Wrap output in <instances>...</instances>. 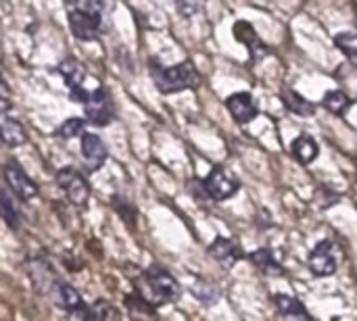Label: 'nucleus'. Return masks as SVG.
<instances>
[{
  "label": "nucleus",
  "instance_id": "1",
  "mask_svg": "<svg viewBox=\"0 0 357 321\" xmlns=\"http://www.w3.org/2000/svg\"><path fill=\"white\" fill-rule=\"evenodd\" d=\"M153 81L161 94H174L197 88L201 84V75L190 61H184L174 67H155Z\"/></svg>",
  "mask_w": 357,
  "mask_h": 321
},
{
  "label": "nucleus",
  "instance_id": "2",
  "mask_svg": "<svg viewBox=\"0 0 357 321\" xmlns=\"http://www.w3.org/2000/svg\"><path fill=\"white\" fill-rule=\"evenodd\" d=\"M144 280H146V286L151 290V303L155 307L165 305V303H174L180 299L182 288H180L178 280L169 272H165L163 267H151L146 272Z\"/></svg>",
  "mask_w": 357,
  "mask_h": 321
},
{
  "label": "nucleus",
  "instance_id": "3",
  "mask_svg": "<svg viewBox=\"0 0 357 321\" xmlns=\"http://www.w3.org/2000/svg\"><path fill=\"white\" fill-rule=\"evenodd\" d=\"M56 184L65 192L71 205L75 207H86L90 201V184L88 180L73 167H63L56 173Z\"/></svg>",
  "mask_w": 357,
  "mask_h": 321
},
{
  "label": "nucleus",
  "instance_id": "4",
  "mask_svg": "<svg viewBox=\"0 0 357 321\" xmlns=\"http://www.w3.org/2000/svg\"><path fill=\"white\" fill-rule=\"evenodd\" d=\"M2 175H4V182L6 186L10 188V192L21 198V201H33L38 198L40 190H38V184L25 173V169L15 163V161H8L4 167H2Z\"/></svg>",
  "mask_w": 357,
  "mask_h": 321
},
{
  "label": "nucleus",
  "instance_id": "5",
  "mask_svg": "<svg viewBox=\"0 0 357 321\" xmlns=\"http://www.w3.org/2000/svg\"><path fill=\"white\" fill-rule=\"evenodd\" d=\"M84 102V111H86V119L94 125H109L115 117V109L111 102V96L107 94V90L98 88L94 92H88Z\"/></svg>",
  "mask_w": 357,
  "mask_h": 321
},
{
  "label": "nucleus",
  "instance_id": "6",
  "mask_svg": "<svg viewBox=\"0 0 357 321\" xmlns=\"http://www.w3.org/2000/svg\"><path fill=\"white\" fill-rule=\"evenodd\" d=\"M69 27L73 31V36L82 42H94L100 33V15L86 10V8H77L69 13Z\"/></svg>",
  "mask_w": 357,
  "mask_h": 321
},
{
  "label": "nucleus",
  "instance_id": "7",
  "mask_svg": "<svg viewBox=\"0 0 357 321\" xmlns=\"http://www.w3.org/2000/svg\"><path fill=\"white\" fill-rule=\"evenodd\" d=\"M205 188L211 196V201H226L238 192V182L236 178L226 169V167H213L211 173L207 175Z\"/></svg>",
  "mask_w": 357,
  "mask_h": 321
},
{
  "label": "nucleus",
  "instance_id": "8",
  "mask_svg": "<svg viewBox=\"0 0 357 321\" xmlns=\"http://www.w3.org/2000/svg\"><path fill=\"white\" fill-rule=\"evenodd\" d=\"M79 150H82V161H84V167H86V171H90V173H94V171H98L102 165H105V161H107V146H105V142L96 136V134H82V146H79Z\"/></svg>",
  "mask_w": 357,
  "mask_h": 321
},
{
  "label": "nucleus",
  "instance_id": "9",
  "mask_svg": "<svg viewBox=\"0 0 357 321\" xmlns=\"http://www.w3.org/2000/svg\"><path fill=\"white\" fill-rule=\"evenodd\" d=\"M232 31H234L236 42L245 44L249 48V54H251V61L253 63L255 61H261V58H266L270 54V46L264 44V40L257 36V31L253 29V25L249 21H236L234 27H232Z\"/></svg>",
  "mask_w": 357,
  "mask_h": 321
},
{
  "label": "nucleus",
  "instance_id": "10",
  "mask_svg": "<svg viewBox=\"0 0 357 321\" xmlns=\"http://www.w3.org/2000/svg\"><path fill=\"white\" fill-rule=\"evenodd\" d=\"M307 265H310L312 274L318 276V278H328V276H333V274L337 272V259H335V253H333V244H331L328 240L320 242V244L312 251V255H310V259H307Z\"/></svg>",
  "mask_w": 357,
  "mask_h": 321
},
{
  "label": "nucleus",
  "instance_id": "11",
  "mask_svg": "<svg viewBox=\"0 0 357 321\" xmlns=\"http://www.w3.org/2000/svg\"><path fill=\"white\" fill-rule=\"evenodd\" d=\"M226 107H228L230 115L234 117V121H238V123H251L259 115V109L249 92H236V94L228 96Z\"/></svg>",
  "mask_w": 357,
  "mask_h": 321
},
{
  "label": "nucleus",
  "instance_id": "12",
  "mask_svg": "<svg viewBox=\"0 0 357 321\" xmlns=\"http://www.w3.org/2000/svg\"><path fill=\"white\" fill-rule=\"evenodd\" d=\"M48 295H50L52 303H54L59 309H63L65 313H69V315H71V313H75V311H79V309L84 307V299H82V295H79L71 284L54 282Z\"/></svg>",
  "mask_w": 357,
  "mask_h": 321
},
{
  "label": "nucleus",
  "instance_id": "13",
  "mask_svg": "<svg viewBox=\"0 0 357 321\" xmlns=\"http://www.w3.org/2000/svg\"><path fill=\"white\" fill-rule=\"evenodd\" d=\"M0 140L2 144L17 148L27 142V132L17 117H13L6 109H0Z\"/></svg>",
  "mask_w": 357,
  "mask_h": 321
},
{
  "label": "nucleus",
  "instance_id": "14",
  "mask_svg": "<svg viewBox=\"0 0 357 321\" xmlns=\"http://www.w3.org/2000/svg\"><path fill=\"white\" fill-rule=\"evenodd\" d=\"M59 71H61V77L65 79V84L69 86V90L73 92V96L79 98V100H84L86 94H88V92H84V88H82V84H84V79H86V69H84V65L69 56V58H65V61L59 65Z\"/></svg>",
  "mask_w": 357,
  "mask_h": 321
},
{
  "label": "nucleus",
  "instance_id": "15",
  "mask_svg": "<svg viewBox=\"0 0 357 321\" xmlns=\"http://www.w3.org/2000/svg\"><path fill=\"white\" fill-rule=\"evenodd\" d=\"M207 253L222 265V267H232L234 263L241 261L243 257V251L241 246L230 240V238H215L209 246H207Z\"/></svg>",
  "mask_w": 357,
  "mask_h": 321
},
{
  "label": "nucleus",
  "instance_id": "16",
  "mask_svg": "<svg viewBox=\"0 0 357 321\" xmlns=\"http://www.w3.org/2000/svg\"><path fill=\"white\" fill-rule=\"evenodd\" d=\"M291 150H293V157L303 165L314 163L318 159V152H320L318 142L307 134H301L299 138H295V142L291 144Z\"/></svg>",
  "mask_w": 357,
  "mask_h": 321
},
{
  "label": "nucleus",
  "instance_id": "17",
  "mask_svg": "<svg viewBox=\"0 0 357 321\" xmlns=\"http://www.w3.org/2000/svg\"><path fill=\"white\" fill-rule=\"evenodd\" d=\"M282 102H284V107H287L291 113L301 115V117H312V115L316 113V104H314L312 100L303 98L299 92L291 90V88L282 90Z\"/></svg>",
  "mask_w": 357,
  "mask_h": 321
},
{
  "label": "nucleus",
  "instance_id": "18",
  "mask_svg": "<svg viewBox=\"0 0 357 321\" xmlns=\"http://www.w3.org/2000/svg\"><path fill=\"white\" fill-rule=\"evenodd\" d=\"M249 259H251V263L264 274V276H276V278H280L282 276V267L278 265V261H276V257H274V253L272 251H268V249H259V251H253L251 255H249Z\"/></svg>",
  "mask_w": 357,
  "mask_h": 321
},
{
  "label": "nucleus",
  "instance_id": "19",
  "mask_svg": "<svg viewBox=\"0 0 357 321\" xmlns=\"http://www.w3.org/2000/svg\"><path fill=\"white\" fill-rule=\"evenodd\" d=\"M274 305L278 309L280 315L284 318H310L305 307L301 305V301L293 299V297H287V295H276L274 297Z\"/></svg>",
  "mask_w": 357,
  "mask_h": 321
},
{
  "label": "nucleus",
  "instance_id": "20",
  "mask_svg": "<svg viewBox=\"0 0 357 321\" xmlns=\"http://www.w3.org/2000/svg\"><path fill=\"white\" fill-rule=\"evenodd\" d=\"M322 104H324V109H328L333 115H339V117H341V115H345V113L349 111L351 100H349V96H347L345 92H341V90H331V92L324 94Z\"/></svg>",
  "mask_w": 357,
  "mask_h": 321
},
{
  "label": "nucleus",
  "instance_id": "21",
  "mask_svg": "<svg viewBox=\"0 0 357 321\" xmlns=\"http://www.w3.org/2000/svg\"><path fill=\"white\" fill-rule=\"evenodd\" d=\"M0 219H2L10 230H17V228H19V221H21L15 201H13L10 194L4 192V190H0Z\"/></svg>",
  "mask_w": 357,
  "mask_h": 321
},
{
  "label": "nucleus",
  "instance_id": "22",
  "mask_svg": "<svg viewBox=\"0 0 357 321\" xmlns=\"http://www.w3.org/2000/svg\"><path fill=\"white\" fill-rule=\"evenodd\" d=\"M29 278H31L36 290H38V292H44V295H48L50 288H52V284L56 282V280L52 278L50 269H48L44 263H33V265H31V272H29Z\"/></svg>",
  "mask_w": 357,
  "mask_h": 321
},
{
  "label": "nucleus",
  "instance_id": "23",
  "mask_svg": "<svg viewBox=\"0 0 357 321\" xmlns=\"http://www.w3.org/2000/svg\"><path fill=\"white\" fill-rule=\"evenodd\" d=\"M335 46L349 58V63L357 67V33L354 31H341L335 36Z\"/></svg>",
  "mask_w": 357,
  "mask_h": 321
},
{
  "label": "nucleus",
  "instance_id": "24",
  "mask_svg": "<svg viewBox=\"0 0 357 321\" xmlns=\"http://www.w3.org/2000/svg\"><path fill=\"white\" fill-rule=\"evenodd\" d=\"M86 121L88 119H82V117H71L67 121H63L59 127H56V136L61 140H71V138H77L84 134V127H86Z\"/></svg>",
  "mask_w": 357,
  "mask_h": 321
},
{
  "label": "nucleus",
  "instance_id": "25",
  "mask_svg": "<svg viewBox=\"0 0 357 321\" xmlns=\"http://www.w3.org/2000/svg\"><path fill=\"white\" fill-rule=\"evenodd\" d=\"M192 292H195V297H197L201 303H205L207 307H211V305L220 299V290H218V286L211 284V282H197L195 288H192Z\"/></svg>",
  "mask_w": 357,
  "mask_h": 321
},
{
  "label": "nucleus",
  "instance_id": "26",
  "mask_svg": "<svg viewBox=\"0 0 357 321\" xmlns=\"http://www.w3.org/2000/svg\"><path fill=\"white\" fill-rule=\"evenodd\" d=\"M174 2H176V8L182 17H192L203 8V4L207 0H174Z\"/></svg>",
  "mask_w": 357,
  "mask_h": 321
},
{
  "label": "nucleus",
  "instance_id": "27",
  "mask_svg": "<svg viewBox=\"0 0 357 321\" xmlns=\"http://www.w3.org/2000/svg\"><path fill=\"white\" fill-rule=\"evenodd\" d=\"M113 207L117 209V213L121 215V219L126 221V224H130V226H134V219H136V213H134V207L128 203V201H123V198H119V196H115L113 198Z\"/></svg>",
  "mask_w": 357,
  "mask_h": 321
},
{
  "label": "nucleus",
  "instance_id": "28",
  "mask_svg": "<svg viewBox=\"0 0 357 321\" xmlns=\"http://www.w3.org/2000/svg\"><path fill=\"white\" fill-rule=\"evenodd\" d=\"M316 201H318V207L320 209H328V207H333L339 201V194L331 192L326 186H320L318 192H316Z\"/></svg>",
  "mask_w": 357,
  "mask_h": 321
},
{
  "label": "nucleus",
  "instance_id": "29",
  "mask_svg": "<svg viewBox=\"0 0 357 321\" xmlns=\"http://www.w3.org/2000/svg\"><path fill=\"white\" fill-rule=\"evenodd\" d=\"M8 100H10V88H8L6 79L2 77V73H0V102H8Z\"/></svg>",
  "mask_w": 357,
  "mask_h": 321
},
{
  "label": "nucleus",
  "instance_id": "30",
  "mask_svg": "<svg viewBox=\"0 0 357 321\" xmlns=\"http://www.w3.org/2000/svg\"><path fill=\"white\" fill-rule=\"evenodd\" d=\"M0 142H2V140H0Z\"/></svg>",
  "mask_w": 357,
  "mask_h": 321
}]
</instances>
